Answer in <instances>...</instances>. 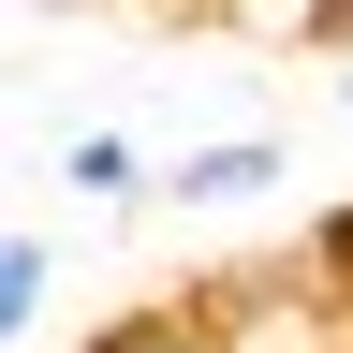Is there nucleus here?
Returning <instances> with one entry per match:
<instances>
[{
  "label": "nucleus",
  "mask_w": 353,
  "mask_h": 353,
  "mask_svg": "<svg viewBox=\"0 0 353 353\" xmlns=\"http://www.w3.org/2000/svg\"><path fill=\"white\" fill-rule=\"evenodd\" d=\"M280 176H294L280 132H206V148H176V162H162V206H176V221H221V206H265Z\"/></svg>",
  "instance_id": "obj_1"
},
{
  "label": "nucleus",
  "mask_w": 353,
  "mask_h": 353,
  "mask_svg": "<svg viewBox=\"0 0 353 353\" xmlns=\"http://www.w3.org/2000/svg\"><path fill=\"white\" fill-rule=\"evenodd\" d=\"M59 192H74V206H148V192H162V162L132 148V132L88 118V132H59Z\"/></svg>",
  "instance_id": "obj_2"
},
{
  "label": "nucleus",
  "mask_w": 353,
  "mask_h": 353,
  "mask_svg": "<svg viewBox=\"0 0 353 353\" xmlns=\"http://www.w3.org/2000/svg\"><path fill=\"white\" fill-rule=\"evenodd\" d=\"M44 309H59V250H44L30 221H0V353H30Z\"/></svg>",
  "instance_id": "obj_3"
},
{
  "label": "nucleus",
  "mask_w": 353,
  "mask_h": 353,
  "mask_svg": "<svg viewBox=\"0 0 353 353\" xmlns=\"http://www.w3.org/2000/svg\"><path fill=\"white\" fill-rule=\"evenodd\" d=\"M309 44H353V0H309Z\"/></svg>",
  "instance_id": "obj_4"
},
{
  "label": "nucleus",
  "mask_w": 353,
  "mask_h": 353,
  "mask_svg": "<svg viewBox=\"0 0 353 353\" xmlns=\"http://www.w3.org/2000/svg\"><path fill=\"white\" fill-rule=\"evenodd\" d=\"M339 103H353V44H339Z\"/></svg>",
  "instance_id": "obj_5"
}]
</instances>
